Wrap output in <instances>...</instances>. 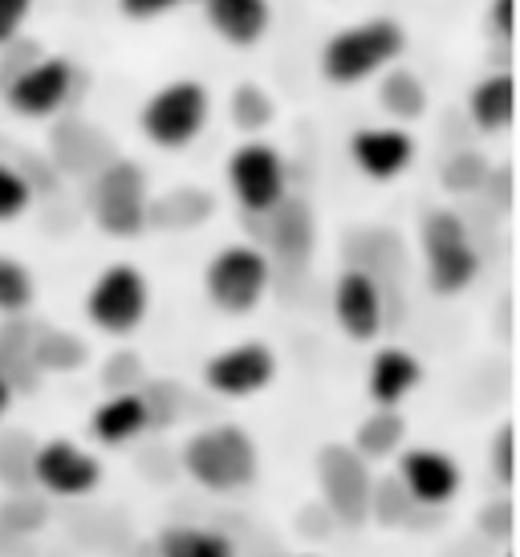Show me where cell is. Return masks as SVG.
Listing matches in <instances>:
<instances>
[{
    "mask_svg": "<svg viewBox=\"0 0 520 557\" xmlns=\"http://www.w3.org/2000/svg\"><path fill=\"white\" fill-rule=\"evenodd\" d=\"M33 16V0H0V49L25 37V25Z\"/></svg>",
    "mask_w": 520,
    "mask_h": 557,
    "instance_id": "cell-32",
    "label": "cell"
},
{
    "mask_svg": "<svg viewBox=\"0 0 520 557\" xmlns=\"http://www.w3.org/2000/svg\"><path fill=\"white\" fill-rule=\"evenodd\" d=\"M212 212H215V200L203 187H175L163 200L151 196V220H147V224L184 233V228H199L203 220H212Z\"/></svg>",
    "mask_w": 520,
    "mask_h": 557,
    "instance_id": "cell-23",
    "label": "cell"
},
{
    "mask_svg": "<svg viewBox=\"0 0 520 557\" xmlns=\"http://www.w3.org/2000/svg\"><path fill=\"white\" fill-rule=\"evenodd\" d=\"M184 0H119V13L131 16V21H154V16L175 13Z\"/></svg>",
    "mask_w": 520,
    "mask_h": 557,
    "instance_id": "cell-33",
    "label": "cell"
},
{
    "mask_svg": "<svg viewBox=\"0 0 520 557\" xmlns=\"http://www.w3.org/2000/svg\"><path fill=\"white\" fill-rule=\"evenodd\" d=\"M228 191L248 216H269L289 196V163L273 143L245 139L228 156Z\"/></svg>",
    "mask_w": 520,
    "mask_h": 557,
    "instance_id": "cell-8",
    "label": "cell"
},
{
    "mask_svg": "<svg viewBox=\"0 0 520 557\" xmlns=\"http://www.w3.org/2000/svg\"><path fill=\"white\" fill-rule=\"evenodd\" d=\"M403 440H407V423L398 416V407H379L374 416H367L358 423L350 448L370 465V460H391V456H398Z\"/></svg>",
    "mask_w": 520,
    "mask_h": 557,
    "instance_id": "cell-24",
    "label": "cell"
},
{
    "mask_svg": "<svg viewBox=\"0 0 520 557\" xmlns=\"http://www.w3.org/2000/svg\"><path fill=\"white\" fill-rule=\"evenodd\" d=\"M159 557H236L228 533L208 525H171L159 533Z\"/></svg>",
    "mask_w": 520,
    "mask_h": 557,
    "instance_id": "cell-25",
    "label": "cell"
},
{
    "mask_svg": "<svg viewBox=\"0 0 520 557\" xmlns=\"http://www.w3.org/2000/svg\"><path fill=\"white\" fill-rule=\"evenodd\" d=\"M228 114L232 123L245 131L248 139H260V131H269L276 119V102L273 94L264 90L260 82H240L228 98Z\"/></svg>",
    "mask_w": 520,
    "mask_h": 557,
    "instance_id": "cell-26",
    "label": "cell"
},
{
    "mask_svg": "<svg viewBox=\"0 0 520 557\" xmlns=\"http://www.w3.org/2000/svg\"><path fill=\"white\" fill-rule=\"evenodd\" d=\"M77 90V70L70 58H37V62L16 74L4 86V102L21 119H53L70 107V98Z\"/></svg>",
    "mask_w": 520,
    "mask_h": 557,
    "instance_id": "cell-11",
    "label": "cell"
},
{
    "mask_svg": "<svg viewBox=\"0 0 520 557\" xmlns=\"http://www.w3.org/2000/svg\"><path fill=\"white\" fill-rule=\"evenodd\" d=\"M13 399H16L13 383H9V374L0 371V423H4V416H9V411H13Z\"/></svg>",
    "mask_w": 520,
    "mask_h": 557,
    "instance_id": "cell-35",
    "label": "cell"
},
{
    "mask_svg": "<svg viewBox=\"0 0 520 557\" xmlns=\"http://www.w3.org/2000/svg\"><path fill=\"white\" fill-rule=\"evenodd\" d=\"M350 163L374 184H391L414 163V139L407 126H362L350 135Z\"/></svg>",
    "mask_w": 520,
    "mask_h": 557,
    "instance_id": "cell-15",
    "label": "cell"
},
{
    "mask_svg": "<svg viewBox=\"0 0 520 557\" xmlns=\"http://www.w3.org/2000/svg\"><path fill=\"white\" fill-rule=\"evenodd\" d=\"M37 301V277L16 257L0 252V318H21Z\"/></svg>",
    "mask_w": 520,
    "mask_h": 557,
    "instance_id": "cell-27",
    "label": "cell"
},
{
    "mask_svg": "<svg viewBox=\"0 0 520 557\" xmlns=\"http://www.w3.org/2000/svg\"><path fill=\"white\" fill-rule=\"evenodd\" d=\"M203 16L220 41L236 49L260 46L273 29V4L269 0H199Z\"/></svg>",
    "mask_w": 520,
    "mask_h": 557,
    "instance_id": "cell-17",
    "label": "cell"
},
{
    "mask_svg": "<svg viewBox=\"0 0 520 557\" xmlns=\"http://www.w3.org/2000/svg\"><path fill=\"white\" fill-rule=\"evenodd\" d=\"M334 318L350 342H374L386 330V294L383 281L370 269L350 264L334 281Z\"/></svg>",
    "mask_w": 520,
    "mask_h": 557,
    "instance_id": "cell-13",
    "label": "cell"
},
{
    "mask_svg": "<svg viewBox=\"0 0 520 557\" xmlns=\"http://www.w3.org/2000/svg\"><path fill=\"white\" fill-rule=\"evenodd\" d=\"M395 480L407 488L419 509H444L459 496L463 472L459 465L439 448H403L398 451Z\"/></svg>",
    "mask_w": 520,
    "mask_h": 557,
    "instance_id": "cell-14",
    "label": "cell"
},
{
    "mask_svg": "<svg viewBox=\"0 0 520 557\" xmlns=\"http://www.w3.org/2000/svg\"><path fill=\"white\" fill-rule=\"evenodd\" d=\"M512 110H517V86H512V74L508 70H496V74H484L475 82L472 94H468V114L480 131H508L512 123Z\"/></svg>",
    "mask_w": 520,
    "mask_h": 557,
    "instance_id": "cell-21",
    "label": "cell"
},
{
    "mask_svg": "<svg viewBox=\"0 0 520 557\" xmlns=\"http://www.w3.org/2000/svg\"><path fill=\"white\" fill-rule=\"evenodd\" d=\"M179 468L187 480H196L203 493L236 496L252 488L260 476V456L252 435L240 423H208L184 440Z\"/></svg>",
    "mask_w": 520,
    "mask_h": 557,
    "instance_id": "cell-1",
    "label": "cell"
},
{
    "mask_svg": "<svg viewBox=\"0 0 520 557\" xmlns=\"http://www.w3.org/2000/svg\"><path fill=\"white\" fill-rule=\"evenodd\" d=\"M29 358L37 374H74L90 362V346L62 325H29Z\"/></svg>",
    "mask_w": 520,
    "mask_h": 557,
    "instance_id": "cell-20",
    "label": "cell"
},
{
    "mask_svg": "<svg viewBox=\"0 0 520 557\" xmlns=\"http://www.w3.org/2000/svg\"><path fill=\"white\" fill-rule=\"evenodd\" d=\"M33 180L25 171L9 163V159H0V224H13L21 220L25 212L33 208Z\"/></svg>",
    "mask_w": 520,
    "mask_h": 557,
    "instance_id": "cell-29",
    "label": "cell"
},
{
    "mask_svg": "<svg viewBox=\"0 0 520 557\" xmlns=\"http://www.w3.org/2000/svg\"><path fill=\"white\" fill-rule=\"evenodd\" d=\"M29 480L41 493L77 500V496H90L102 484V460L74 440H46V444L33 448Z\"/></svg>",
    "mask_w": 520,
    "mask_h": 557,
    "instance_id": "cell-10",
    "label": "cell"
},
{
    "mask_svg": "<svg viewBox=\"0 0 520 557\" xmlns=\"http://www.w3.org/2000/svg\"><path fill=\"white\" fill-rule=\"evenodd\" d=\"M212 119V94L199 78H175L143 102L138 126L147 143L163 151H184L203 135V126Z\"/></svg>",
    "mask_w": 520,
    "mask_h": 557,
    "instance_id": "cell-4",
    "label": "cell"
},
{
    "mask_svg": "<svg viewBox=\"0 0 520 557\" xmlns=\"http://www.w3.org/2000/svg\"><path fill=\"white\" fill-rule=\"evenodd\" d=\"M484 21H488L492 37H500V41H512V0H492L488 13H484Z\"/></svg>",
    "mask_w": 520,
    "mask_h": 557,
    "instance_id": "cell-34",
    "label": "cell"
},
{
    "mask_svg": "<svg viewBox=\"0 0 520 557\" xmlns=\"http://www.w3.org/2000/svg\"><path fill=\"white\" fill-rule=\"evenodd\" d=\"M403 49H407V33L395 16H370V21H358V25L334 33L325 41L318 70L330 86L350 90V86H362V82L379 78L383 70H391L403 58Z\"/></svg>",
    "mask_w": 520,
    "mask_h": 557,
    "instance_id": "cell-2",
    "label": "cell"
},
{
    "mask_svg": "<svg viewBox=\"0 0 520 557\" xmlns=\"http://www.w3.org/2000/svg\"><path fill=\"white\" fill-rule=\"evenodd\" d=\"M273 285V261L260 245H224L203 269V294L220 313L245 318L269 297Z\"/></svg>",
    "mask_w": 520,
    "mask_h": 557,
    "instance_id": "cell-5",
    "label": "cell"
},
{
    "mask_svg": "<svg viewBox=\"0 0 520 557\" xmlns=\"http://www.w3.org/2000/svg\"><path fill=\"white\" fill-rule=\"evenodd\" d=\"M276 379V355L269 342H236L215 350L203 362V387L220 399H252L260 391H269Z\"/></svg>",
    "mask_w": 520,
    "mask_h": 557,
    "instance_id": "cell-9",
    "label": "cell"
},
{
    "mask_svg": "<svg viewBox=\"0 0 520 557\" xmlns=\"http://www.w3.org/2000/svg\"><path fill=\"white\" fill-rule=\"evenodd\" d=\"M379 107L386 119H395V126L419 123L428 114V82L403 65H391L379 74Z\"/></svg>",
    "mask_w": 520,
    "mask_h": 557,
    "instance_id": "cell-22",
    "label": "cell"
},
{
    "mask_svg": "<svg viewBox=\"0 0 520 557\" xmlns=\"http://www.w3.org/2000/svg\"><path fill=\"white\" fill-rule=\"evenodd\" d=\"M419 240H423L431 294L456 297L480 277V248H475L468 224L456 212H447V208L428 212L423 228H419Z\"/></svg>",
    "mask_w": 520,
    "mask_h": 557,
    "instance_id": "cell-6",
    "label": "cell"
},
{
    "mask_svg": "<svg viewBox=\"0 0 520 557\" xmlns=\"http://www.w3.org/2000/svg\"><path fill=\"white\" fill-rule=\"evenodd\" d=\"M306 557H313V554H306Z\"/></svg>",
    "mask_w": 520,
    "mask_h": 557,
    "instance_id": "cell-37",
    "label": "cell"
},
{
    "mask_svg": "<svg viewBox=\"0 0 520 557\" xmlns=\"http://www.w3.org/2000/svg\"><path fill=\"white\" fill-rule=\"evenodd\" d=\"M419 383H423V362L411 350L386 346V350H379V355L370 358L367 391L379 407H398L403 399H411Z\"/></svg>",
    "mask_w": 520,
    "mask_h": 557,
    "instance_id": "cell-18",
    "label": "cell"
},
{
    "mask_svg": "<svg viewBox=\"0 0 520 557\" xmlns=\"http://www.w3.org/2000/svg\"><path fill=\"white\" fill-rule=\"evenodd\" d=\"M411 512H419V505L407 496V488L395 476L374 480V488H370V517L374 521H383V525H407Z\"/></svg>",
    "mask_w": 520,
    "mask_h": 557,
    "instance_id": "cell-30",
    "label": "cell"
},
{
    "mask_svg": "<svg viewBox=\"0 0 520 557\" xmlns=\"http://www.w3.org/2000/svg\"><path fill=\"white\" fill-rule=\"evenodd\" d=\"M318 480H322L325 509L334 512L337 521H346V525L367 521L374 476H370L367 460H362L350 444H330V448L318 456Z\"/></svg>",
    "mask_w": 520,
    "mask_h": 557,
    "instance_id": "cell-12",
    "label": "cell"
},
{
    "mask_svg": "<svg viewBox=\"0 0 520 557\" xmlns=\"http://www.w3.org/2000/svg\"><path fill=\"white\" fill-rule=\"evenodd\" d=\"M512 444H517V432H512V423H500L496 435H492V448H488V465H492V476L500 480V484H512Z\"/></svg>",
    "mask_w": 520,
    "mask_h": 557,
    "instance_id": "cell-31",
    "label": "cell"
},
{
    "mask_svg": "<svg viewBox=\"0 0 520 557\" xmlns=\"http://www.w3.org/2000/svg\"><path fill=\"white\" fill-rule=\"evenodd\" d=\"M439 180L451 196H472V191H488L492 180V163L480 151H456V156L444 159L439 168Z\"/></svg>",
    "mask_w": 520,
    "mask_h": 557,
    "instance_id": "cell-28",
    "label": "cell"
},
{
    "mask_svg": "<svg viewBox=\"0 0 520 557\" xmlns=\"http://www.w3.org/2000/svg\"><path fill=\"white\" fill-rule=\"evenodd\" d=\"M86 212L114 240H135L151 224V184L135 159H110L86 184Z\"/></svg>",
    "mask_w": 520,
    "mask_h": 557,
    "instance_id": "cell-3",
    "label": "cell"
},
{
    "mask_svg": "<svg viewBox=\"0 0 520 557\" xmlns=\"http://www.w3.org/2000/svg\"><path fill=\"white\" fill-rule=\"evenodd\" d=\"M151 313V285L138 264H107L86 289V318L107 338H131Z\"/></svg>",
    "mask_w": 520,
    "mask_h": 557,
    "instance_id": "cell-7",
    "label": "cell"
},
{
    "mask_svg": "<svg viewBox=\"0 0 520 557\" xmlns=\"http://www.w3.org/2000/svg\"><path fill=\"white\" fill-rule=\"evenodd\" d=\"M154 428L151 419V403L138 391H114L107 399L94 407L90 416V435L102 444V448H126Z\"/></svg>",
    "mask_w": 520,
    "mask_h": 557,
    "instance_id": "cell-16",
    "label": "cell"
},
{
    "mask_svg": "<svg viewBox=\"0 0 520 557\" xmlns=\"http://www.w3.org/2000/svg\"><path fill=\"white\" fill-rule=\"evenodd\" d=\"M257 220H269V248H264L269 261L285 257V261L301 264L313 252V212L301 200L285 196L269 216H257Z\"/></svg>",
    "mask_w": 520,
    "mask_h": 557,
    "instance_id": "cell-19",
    "label": "cell"
},
{
    "mask_svg": "<svg viewBox=\"0 0 520 557\" xmlns=\"http://www.w3.org/2000/svg\"><path fill=\"white\" fill-rule=\"evenodd\" d=\"M505 557H512V554H505Z\"/></svg>",
    "mask_w": 520,
    "mask_h": 557,
    "instance_id": "cell-36",
    "label": "cell"
}]
</instances>
